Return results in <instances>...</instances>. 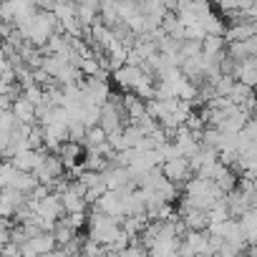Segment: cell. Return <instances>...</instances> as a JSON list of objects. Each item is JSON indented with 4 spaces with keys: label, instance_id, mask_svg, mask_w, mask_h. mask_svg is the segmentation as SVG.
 Here are the masks:
<instances>
[{
    "label": "cell",
    "instance_id": "1",
    "mask_svg": "<svg viewBox=\"0 0 257 257\" xmlns=\"http://www.w3.org/2000/svg\"><path fill=\"white\" fill-rule=\"evenodd\" d=\"M16 33H18L26 43H31L33 48H46V43H48L56 33H61V28H58V21H56L53 13H46V11L38 8V13H36L28 23L18 26Z\"/></svg>",
    "mask_w": 257,
    "mask_h": 257
},
{
    "label": "cell",
    "instance_id": "2",
    "mask_svg": "<svg viewBox=\"0 0 257 257\" xmlns=\"http://www.w3.org/2000/svg\"><path fill=\"white\" fill-rule=\"evenodd\" d=\"M121 219H113L101 212H88V239L96 242L98 247L108 249L118 237H121Z\"/></svg>",
    "mask_w": 257,
    "mask_h": 257
},
{
    "label": "cell",
    "instance_id": "3",
    "mask_svg": "<svg viewBox=\"0 0 257 257\" xmlns=\"http://www.w3.org/2000/svg\"><path fill=\"white\" fill-rule=\"evenodd\" d=\"M58 249L53 232H38L33 237H28L26 244H21V254L23 257H48Z\"/></svg>",
    "mask_w": 257,
    "mask_h": 257
},
{
    "label": "cell",
    "instance_id": "4",
    "mask_svg": "<svg viewBox=\"0 0 257 257\" xmlns=\"http://www.w3.org/2000/svg\"><path fill=\"white\" fill-rule=\"evenodd\" d=\"M103 182H106V189H108V192H126V189H137L132 172H128L126 167H118V164H111V167L103 172Z\"/></svg>",
    "mask_w": 257,
    "mask_h": 257
},
{
    "label": "cell",
    "instance_id": "5",
    "mask_svg": "<svg viewBox=\"0 0 257 257\" xmlns=\"http://www.w3.org/2000/svg\"><path fill=\"white\" fill-rule=\"evenodd\" d=\"M98 126L106 132V137L118 134L121 128H123V111H121V106H118L113 98L101 108V121H98Z\"/></svg>",
    "mask_w": 257,
    "mask_h": 257
},
{
    "label": "cell",
    "instance_id": "6",
    "mask_svg": "<svg viewBox=\"0 0 257 257\" xmlns=\"http://www.w3.org/2000/svg\"><path fill=\"white\" fill-rule=\"evenodd\" d=\"M162 174L172 182V184H187L189 179H192V167H189V162L187 159H169V162H164L162 164Z\"/></svg>",
    "mask_w": 257,
    "mask_h": 257
},
{
    "label": "cell",
    "instance_id": "7",
    "mask_svg": "<svg viewBox=\"0 0 257 257\" xmlns=\"http://www.w3.org/2000/svg\"><path fill=\"white\" fill-rule=\"evenodd\" d=\"M11 113H13V116H16V121H18V123H23V126H36V121H38L36 106L23 96V91H21V96H16V98L11 101Z\"/></svg>",
    "mask_w": 257,
    "mask_h": 257
},
{
    "label": "cell",
    "instance_id": "8",
    "mask_svg": "<svg viewBox=\"0 0 257 257\" xmlns=\"http://www.w3.org/2000/svg\"><path fill=\"white\" fill-rule=\"evenodd\" d=\"M257 33V23L254 21H234L227 31H224V41L232 43H247L252 36Z\"/></svg>",
    "mask_w": 257,
    "mask_h": 257
},
{
    "label": "cell",
    "instance_id": "9",
    "mask_svg": "<svg viewBox=\"0 0 257 257\" xmlns=\"http://www.w3.org/2000/svg\"><path fill=\"white\" fill-rule=\"evenodd\" d=\"M43 159H46V152H33V149H28V152H23V154H16L13 159H8L18 172H26V174H36L38 172V167L43 164Z\"/></svg>",
    "mask_w": 257,
    "mask_h": 257
},
{
    "label": "cell",
    "instance_id": "10",
    "mask_svg": "<svg viewBox=\"0 0 257 257\" xmlns=\"http://www.w3.org/2000/svg\"><path fill=\"white\" fill-rule=\"evenodd\" d=\"M232 78L242 86H249V88H257V58H249V61H242V63H234V71H232Z\"/></svg>",
    "mask_w": 257,
    "mask_h": 257
},
{
    "label": "cell",
    "instance_id": "11",
    "mask_svg": "<svg viewBox=\"0 0 257 257\" xmlns=\"http://www.w3.org/2000/svg\"><path fill=\"white\" fill-rule=\"evenodd\" d=\"M53 232V237H56V244L58 247H66V244H71L73 239H76V229L68 224V219L63 217L61 222H56V227L51 229Z\"/></svg>",
    "mask_w": 257,
    "mask_h": 257
},
{
    "label": "cell",
    "instance_id": "12",
    "mask_svg": "<svg viewBox=\"0 0 257 257\" xmlns=\"http://www.w3.org/2000/svg\"><path fill=\"white\" fill-rule=\"evenodd\" d=\"M106 142H108L106 132H103L101 126H93V128H88V132H86L83 147H86V149H96V147H101V144H106Z\"/></svg>",
    "mask_w": 257,
    "mask_h": 257
},
{
    "label": "cell",
    "instance_id": "13",
    "mask_svg": "<svg viewBox=\"0 0 257 257\" xmlns=\"http://www.w3.org/2000/svg\"><path fill=\"white\" fill-rule=\"evenodd\" d=\"M116 257H149V252H147V247L137 239V242H132L126 249H121Z\"/></svg>",
    "mask_w": 257,
    "mask_h": 257
},
{
    "label": "cell",
    "instance_id": "14",
    "mask_svg": "<svg viewBox=\"0 0 257 257\" xmlns=\"http://www.w3.org/2000/svg\"><path fill=\"white\" fill-rule=\"evenodd\" d=\"M242 137H244L247 142L257 144V118H249V121L244 123V128H242Z\"/></svg>",
    "mask_w": 257,
    "mask_h": 257
},
{
    "label": "cell",
    "instance_id": "15",
    "mask_svg": "<svg viewBox=\"0 0 257 257\" xmlns=\"http://www.w3.org/2000/svg\"><path fill=\"white\" fill-rule=\"evenodd\" d=\"M13 134H16V132H8V128L0 126V157H6V152H8V147H11V142H13Z\"/></svg>",
    "mask_w": 257,
    "mask_h": 257
},
{
    "label": "cell",
    "instance_id": "16",
    "mask_svg": "<svg viewBox=\"0 0 257 257\" xmlns=\"http://www.w3.org/2000/svg\"><path fill=\"white\" fill-rule=\"evenodd\" d=\"M0 257H23L21 254V244H16V242L3 244V247H0Z\"/></svg>",
    "mask_w": 257,
    "mask_h": 257
}]
</instances>
